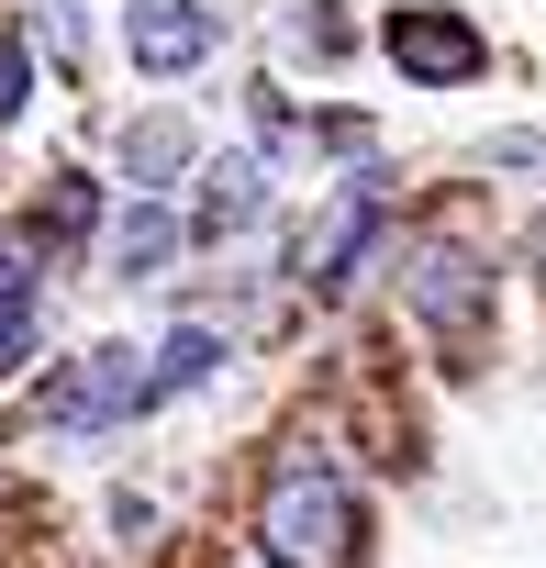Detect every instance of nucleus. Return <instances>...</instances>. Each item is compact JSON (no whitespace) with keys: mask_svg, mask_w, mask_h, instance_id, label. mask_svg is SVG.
<instances>
[{"mask_svg":"<svg viewBox=\"0 0 546 568\" xmlns=\"http://www.w3.org/2000/svg\"><path fill=\"white\" fill-rule=\"evenodd\" d=\"M256 557L267 568H357L368 557V501L335 457H291L280 479L256 490Z\"/></svg>","mask_w":546,"mask_h":568,"instance_id":"obj_1","label":"nucleus"},{"mask_svg":"<svg viewBox=\"0 0 546 568\" xmlns=\"http://www.w3.org/2000/svg\"><path fill=\"white\" fill-rule=\"evenodd\" d=\"M380 57L413 79V90H468L491 68V34L457 12V0H402V12H380Z\"/></svg>","mask_w":546,"mask_h":568,"instance_id":"obj_2","label":"nucleus"},{"mask_svg":"<svg viewBox=\"0 0 546 568\" xmlns=\"http://www.w3.org/2000/svg\"><path fill=\"white\" fill-rule=\"evenodd\" d=\"M402 302H413V324H424L435 346H479V335H491V267H479L468 245L424 234V245L402 256Z\"/></svg>","mask_w":546,"mask_h":568,"instance_id":"obj_3","label":"nucleus"},{"mask_svg":"<svg viewBox=\"0 0 546 568\" xmlns=\"http://www.w3.org/2000/svg\"><path fill=\"white\" fill-rule=\"evenodd\" d=\"M156 402V379L134 368V346H90V357H68L57 379H46V424L57 435H112V424H134Z\"/></svg>","mask_w":546,"mask_h":568,"instance_id":"obj_4","label":"nucleus"},{"mask_svg":"<svg viewBox=\"0 0 546 568\" xmlns=\"http://www.w3.org/2000/svg\"><path fill=\"white\" fill-rule=\"evenodd\" d=\"M123 45H134V68L168 90V79H190V68L223 45V23H212V0H134V12H123Z\"/></svg>","mask_w":546,"mask_h":568,"instance_id":"obj_5","label":"nucleus"},{"mask_svg":"<svg viewBox=\"0 0 546 568\" xmlns=\"http://www.w3.org/2000/svg\"><path fill=\"white\" fill-rule=\"evenodd\" d=\"M380 245V179H346L324 212H313V234H302V278L313 291H346V267Z\"/></svg>","mask_w":546,"mask_h":568,"instance_id":"obj_6","label":"nucleus"},{"mask_svg":"<svg viewBox=\"0 0 546 568\" xmlns=\"http://www.w3.org/2000/svg\"><path fill=\"white\" fill-rule=\"evenodd\" d=\"M190 156H201V145H190V123H179V112H145V123L123 134V179H134L145 201H179Z\"/></svg>","mask_w":546,"mask_h":568,"instance_id":"obj_7","label":"nucleus"},{"mask_svg":"<svg viewBox=\"0 0 546 568\" xmlns=\"http://www.w3.org/2000/svg\"><path fill=\"white\" fill-rule=\"evenodd\" d=\"M212 368H223V335L212 324H168V346H156V402H179V390H212Z\"/></svg>","mask_w":546,"mask_h":568,"instance_id":"obj_8","label":"nucleus"},{"mask_svg":"<svg viewBox=\"0 0 546 568\" xmlns=\"http://www.w3.org/2000/svg\"><path fill=\"white\" fill-rule=\"evenodd\" d=\"M168 245H179V201H145V212L112 234V256H123L112 278H156V267H168Z\"/></svg>","mask_w":546,"mask_h":568,"instance_id":"obj_9","label":"nucleus"},{"mask_svg":"<svg viewBox=\"0 0 546 568\" xmlns=\"http://www.w3.org/2000/svg\"><path fill=\"white\" fill-rule=\"evenodd\" d=\"M256 201H267V156H223V168H212V201H201V234L245 223Z\"/></svg>","mask_w":546,"mask_h":568,"instance_id":"obj_10","label":"nucleus"},{"mask_svg":"<svg viewBox=\"0 0 546 568\" xmlns=\"http://www.w3.org/2000/svg\"><path fill=\"white\" fill-rule=\"evenodd\" d=\"M79 234H101V190H46V212H34V245H79Z\"/></svg>","mask_w":546,"mask_h":568,"instance_id":"obj_11","label":"nucleus"},{"mask_svg":"<svg viewBox=\"0 0 546 568\" xmlns=\"http://www.w3.org/2000/svg\"><path fill=\"white\" fill-rule=\"evenodd\" d=\"M23 112H34V45H23L12 23H0V134H12Z\"/></svg>","mask_w":546,"mask_h":568,"instance_id":"obj_12","label":"nucleus"},{"mask_svg":"<svg viewBox=\"0 0 546 568\" xmlns=\"http://www.w3.org/2000/svg\"><path fill=\"white\" fill-rule=\"evenodd\" d=\"M34 346H46L34 302H0V379H23V368H34Z\"/></svg>","mask_w":546,"mask_h":568,"instance_id":"obj_13","label":"nucleus"},{"mask_svg":"<svg viewBox=\"0 0 546 568\" xmlns=\"http://www.w3.org/2000/svg\"><path fill=\"white\" fill-rule=\"evenodd\" d=\"M34 256H46L34 234H0V302H34Z\"/></svg>","mask_w":546,"mask_h":568,"instance_id":"obj_14","label":"nucleus"},{"mask_svg":"<svg viewBox=\"0 0 546 568\" xmlns=\"http://www.w3.org/2000/svg\"><path fill=\"white\" fill-rule=\"evenodd\" d=\"M479 156H491V168H546V134H491Z\"/></svg>","mask_w":546,"mask_h":568,"instance_id":"obj_15","label":"nucleus"},{"mask_svg":"<svg viewBox=\"0 0 546 568\" xmlns=\"http://www.w3.org/2000/svg\"><path fill=\"white\" fill-rule=\"evenodd\" d=\"M535 278H546V212H535Z\"/></svg>","mask_w":546,"mask_h":568,"instance_id":"obj_16","label":"nucleus"}]
</instances>
